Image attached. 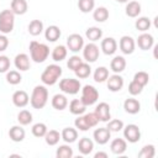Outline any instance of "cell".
I'll use <instances>...</instances> for the list:
<instances>
[{
  "label": "cell",
  "mask_w": 158,
  "mask_h": 158,
  "mask_svg": "<svg viewBox=\"0 0 158 158\" xmlns=\"http://www.w3.org/2000/svg\"><path fill=\"white\" fill-rule=\"evenodd\" d=\"M48 101V89L46 85H36L30 96V104L33 109L41 110L47 105Z\"/></svg>",
  "instance_id": "1"
},
{
  "label": "cell",
  "mask_w": 158,
  "mask_h": 158,
  "mask_svg": "<svg viewBox=\"0 0 158 158\" xmlns=\"http://www.w3.org/2000/svg\"><path fill=\"white\" fill-rule=\"evenodd\" d=\"M28 49H30V58L35 63H43L49 56V47L37 41H31Z\"/></svg>",
  "instance_id": "2"
},
{
  "label": "cell",
  "mask_w": 158,
  "mask_h": 158,
  "mask_svg": "<svg viewBox=\"0 0 158 158\" xmlns=\"http://www.w3.org/2000/svg\"><path fill=\"white\" fill-rule=\"evenodd\" d=\"M62 73H63V70H62L60 65H58V64H49L42 72V74H41V81L44 85H48V86L54 85L59 80Z\"/></svg>",
  "instance_id": "3"
},
{
  "label": "cell",
  "mask_w": 158,
  "mask_h": 158,
  "mask_svg": "<svg viewBox=\"0 0 158 158\" xmlns=\"http://www.w3.org/2000/svg\"><path fill=\"white\" fill-rule=\"evenodd\" d=\"M98 123H99V120L94 112H89V114L84 112V114L79 115L78 118H75V121H74L75 128L79 131H83V132L95 127Z\"/></svg>",
  "instance_id": "4"
},
{
  "label": "cell",
  "mask_w": 158,
  "mask_h": 158,
  "mask_svg": "<svg viewBox=\"0 0 158 158\" xmlns=\"http://www.w3.org/2000/svg\"><path fill=\"white\" fill-rule=\"evenodd\" d=\"M15 26V14L7 9L0 12V32L2 35L11 33Z\"/></svg>",
  "instance_id": "5"
},
{
  "label": "cell",
  "mask_w": 158,
  "mask_h": 158,
  "mask_svg": "<svg viewBox=\"0 0 158 158\" xmlns=\"http://www.w3.org/2000/svg\"><path fill=\"white\" fill-rule=\"evenodd\" d=\"M81 96H80V100L84 102V105L88 107V106H91L94 105L98 100H99V91L95 86L93 85H84L81 89Z\"/></svg>",
  "instance_id": "6"
},
{
  "label": "cell",
  "mask_w": 158,
  "mask_h": 158,
  "mask_svg": "<svg viewBox=\"0 0 158 158\" xmlns=\"http://www.w3.org/2000/svg\"><path fill=\"white\" fill-rule=\"evenodd\" d=\"M59 89L62 93L68 94V95H75L79 93V90L81 89V84L79 81V79H74V78H64L59 81Z\"/></svg>",
  "instance_id": "7"
},
{
  "label": "cell",
  "mask_w": 158,
  "mask_h": 158,
  "mask_svg": "<svg viewBox=\"0 0 158 158\" xmlns=\"http://www.w3.org/2000/svg\"><path fill=\"white\" fill-rule=\"evenodd\" d=\"M81 51H83V58L85 59L86 63L96 62L99 58V54H100L99 46H96L95 42H89L88 44H84Z\"/></svg>",
  "instance_id": "8"
},
{
  "label": "cell",
  "mask_w": 158,
  "mask_h": 158,
  "mask_svg": "<svg viewBox=\"0 0 158 158\" xmlns=\"http://www.w3.org/2000/svg\"><path fill=\"white\" fill-rule=\"evenodd\" d=\"M123 137L130 143H136L141 139V130L135 123H128L127 126H123Z\"/></svg>",
  "instance_id": "9"
},
{
  "label": "cell",
  "mask_w": 158,
  "mask_h": 158,
  "mask_svg": "<svg viewBox=\"0 0 158 158\" xmlns=\"http://www.w3.org/2000/svg\"><path fill=\"white\" fill-rule=\"evenodd\" d=\"M83 47H84V38L79 33H72L67 37V48L70 52L77 53L81 51Z\"/></svg>",
  "instance_id": "10"
},
{
  "label": "cell",
  "mask_w": 158,
  "mask_h": 158,
  "mask_svg": "<svg viewBox=\"0 0 158 158\" xmlns=\"http://www.w3.org/2000/svg\"><path fill=\"white\" fill-rule=\"evenodd\" d=\"M94 114L96 115L99 122H107L111 118V111H110V105L107 102H99L95 107Z\"/></svg>",
  "instance_id": "11"
},
{
  "label": "cell",
  "mask_w": 158,
  "mask_h": 158,
  "mask_svg": "<svg viewBox=\"0 0 158 158\" xmlns=\"http://www.w3.org/2000/svg\"><path fill=\"white\" fill-rule=\"evenodd\" d=\"M118 47L123 54H132L136 48V41L131 36H122L118 41Z\"/></svg>",
  "instance_id": "12"
},
{
  "label": "cell",
  "mask_w": 158,
  "mask_h": 158,
  "mask_svg": "<svg viewBox=\"0 0 158 158\" xmlns=\"http://www.w3.org/2000/svg\"><path fill=\"white\" fill-rule=\"evenodd\" d=\"M106 83H107V89L112 93L120 91L123 88V78L116 73L112 75H109V78L106 79Z\"/></svg>",
  "instance_id": "13"
},
{
  "label": "cell",
  "mask_w": 158,
  "mask_h": 158,
  "mask_svg": "<svg viewBox=\"0 0 158 158\" xmlns=\"http://www.w3.org/2000/svg\"><path fill=\"white\" fill-rule=\"evenodd\" d=\"M12 104L16 106V107H25L28 105L30 102V96L25 91V90H16L14 94H12Z\"/></svg>",
  "instance_id": "14"
},
{
  "label": "cell",
  "mask_w": 158,
  "mask_h": 158,
  "mask_svg": "<svg viewBox=\"0 0 158 158\" xmlns=\"http://www.w3.org/2000/svg\"><path fill=\"white\" fill-rule=\"evenodd\" d=\"M100 48H101V51H102L104 54L112 56L117 51V42H116V40L114 37H106V38H104L101 41Z\"/></svg>",
  "instance_id": "15"
},
{
  "label": "cell",
  "mask_w": 158,
  "mask_h": 158,
  "mask_svg": "<svg viewBox=\"0 0 158 158\" xmlns=\"http://www.w3.org/2000/svg\"><path fill=\"white\" fill-rule=\"evenodd\" d=\"M93 137H94V141L98 144L102 146V144H106L109 142V139L111 138V132L109 131L107 127H99L94 131Z\"/></svg>",
  "instance_id": "16"
},
{
  "label": "cell",
  "mask_w": 158,
  "mask_h": 158,
  "mask_svg": "<svg viewBox=\"0 0 158 158\" xmlns=\"http://www.w3.org/2000/svg\"><path fill=\"white\" fill-rule=\"evenodd\" d=\"M136 43H137V46L139 47V49H142V51H148V49H151V48L154 46V38H153L152 35L143 32V33H141V35L138 36Z\"/></svg>",
  "instance_id": "17"
},
{
  "label": "cell",
  "mask_w": 158,
  "mask_h": 158,
  "mask_svg": "<svg viewBox=\"0 0 158 158\" xmlns=\"http://www.w3.org/2000/svg\"><path fill=\"white\" fill-rule=\"evenodd\" d=\"M14 64H15L16 69H19L20 72H26L30 69V65H31L30 57L26 53H19V54H16V57L14 59Z\"/></svg>",
  "instance_id": "18"
},
{
  "label": "cell",
  "mask_w": 158,
  "mask_h": 158,
  "mask_svg": "<svg viewBox=\"0 0 158 158\" xmlns=\"http://www.w3.org/2000/svg\"><path fill=\"white\" fill-rule=\"evenodd\" d=\"M110 149L114 154H117V156H121L126 152L127 149V141L123 139V138H115L111 141L110 143Z\"/></svg>",
  "instance_id": "19"
},
{
  "label": "cell",
  "mask_w": 158,
  "mask_h": 158,
  "mask_svg": "<svg viewBox=\"0 0 158 158\" xmlns=\"http://www.w3.org/2000/svg\"><path fill=\"white\" fill-rule=\"evenodd\" d=\"M123 109L130 115H136L141 110V102L135 98H128L123 102Z\"/></svg>",
  "instance_id": "20"
},
{
  "label": "cell",
  "mask_w": 158,
  "mask_h": 158,
  "mask_svg": "<svg viewBox=\"0 0 158 158\" xmlns=\"http://www.w3.org/2000/svg\"><path fill=\"white\" fill-rule=\"evenodd\" d=\"M78 149L83 156H89L94 149L93 139H90L88 137H81L78 142Z\"/></svg>",
  "instance_id": "21"
},
{
  "label": "cell",
  "mask_w": 158,
  "mask_h": 158,
  "mask_svg": "<svg viewBox=\"0 0 158 158\" xmlns=\"http://www.w3.org/2000/svg\"><path fill=\"white\" fill-rule=\"evenodd\" d=\"M126 68V59L122 57V56H115L111 62H110V69L116 73V74H120L125 70Z\"/></svg>",
  "instance_id": "22"
},
{
  "label": "cell",
  "mask_w": 158,
  "mask_h": 158,
  "mask_svg": "<svg viewBox=\"0 0 158 158\" xmlns=\"http://www.w3.org/2000/svg\"><path fill=\"white\" fill-rule=\"evenodd\" d=\"M25 136H26V132L21 125H15L9 130V137L14 142H22L25 139Z\"/></svg>",
  "instance_id": "23"
},
{
  "label": "cell",
  "mask_w": 158,
  "mask_h": 158,
  "mask_svg": "<svg viewBox=\"0 0 158 158\" xmlns=\"http://www.w3.org/2000/svg\"><path fill=\"white\" fill-rule=\"evenodd\" d=\"M28 4L26 0H11L10 4V10L15 15H25L27 12Z\"/></svg>",
  "instance_id": "24"
},
{
  "label": "cell",
  "mask_w": 158,
  "mask_h": 158,
  "mask_svg": "<svg viewBox=\"0 0 158 158\" xmlns=\"http://www.w3.org/2000/svg\"><path fill=\"white\" fill-rule=\"evenodd\" d=\"M60 138L65 142V143H73L77 141L78 138V130L74 127H64L60 132Z\"/></svg>",
  "instance_id": "25"
},
{
  "label": "cell",
  "mask_w": 158,
  "mask_h": 158,
  "mask_svg": "<svg viewBox=\"0 0 158 158\" xmlns=\"http://www.w3.org/2000/svg\"><path fill=\"white\" fill-rule=\"evenodd\" d=\"M142 11V7H141V4L138 1H128L126 2V9H125V12L128 17H138L139 14Z\"/></svg>",
  "instance_id": "26"
},
{
  "label": "cell",
  "mask_w": 158,
  "mask_h": 158,
  "mask_svg": "<svg viewBox=\"0 0 158 158\" xmlns=\"http://www.w3.org/2000/svg\"><path fill=\"white\" fill-rule=\"evenodd\" d=\"M53 109L58 110V111H62L64 109H67L68 106V99L64 94H56L53 98H52V101H51Z\"/></svg>",
  "instance_id": "27"
},
{
  "label": "cell",
  "mask_w": 158,
  "mask_h": 158,
  "mask_svg": "<svg viewBox=\"0 0 158 158\" xmlns=\"http://www.w3.org/2000/svg\"><path fill=\"white\" fill-rule=\"evenodd\" d=\"M60 35H62L60 28L56 25H51L44 30V37L48 42H56L57 40H59Z\"/></svg>",
  "instance_id": "28"
},
{
  "label": "cell",
  "mask_w": 158,
  "mask_h": 158,
  "mask_svg": "<svg viewBox=\"0 0 158 158\" xmlns=\"http://www.w3.org/2000/svg\"><path fill=\"white\" fill-rule=\"evenodd\" d=\"M67 54H68V48L67 46H63V44H59V46H56L51 53V57L54 62H62L67 58Z\"/></svg>",
  "instance_id": "29"
},
{
  "label": "cell",
  "mask_w": 158,
  "mask_h": 158,
  "mask_svg": "<svg viewBox=\"0 0 158 158\" xmlns=\"http://www.w3.org/2000/svg\"><path fill=\"white\" fill-rule=\"evenodd\" d=\"M68 105H69V111H70V114L77 115V116L84 114L85 110H86V106L84 105V102H83L80 99H73Z\"/></svg>",
  "instance_id": "30"
},
{
  "label": "cell",
  "mask_w": 158,
  "mask_h": 158,
  "mask_svg": "<svg viewBox=\"0 0 158 158\" xmlns=\"http://www.w3.org/2000/svg\"><path fill=\"white\" fill-rule=\"evenodd\" d=\"M93 17L96 22H105L109 19V10L105 6H99L93 10Z\"/></svg>",
  "instance_id": "31"
},
{
  "label": "cell",
  "mask_w": 158,
  "mask_h": 158,
  "mask_svg": "<svg viewBox=\"0 0 158 158\" xmlns=\"http://www.w3.org/2000/svg\"><path fill=\"white\" fill-rule=\"evenodd\" d=\"M27 30H28V33L31 36H38L43 32V22L41 20H32L28 26H27Z\"/></svg>",
  "instance_id": "32"
},
{
  "label": "cell",
  "mask_w": 158,
  "mask_h": 158,
  "mask_svg": "<svg viewBox=\"0 0 158 158\" xmlns=\"http://www.w3.org/2000/svg\"><path fill=\"white\" fill-rule=\"evenodd\" d=\"M85 36H86V38L90 42H96V41L101 40V37H102V30L100 27H96V26L89 27L85 31Z\"/></svg>",
  "instance_id": "33"
},
{
  "label": "cell",
  "mask_w": 158,
  "mask_h": 158,
  "mask_svg": "<svg viewBox=\"0 0 158 158\" xmlns=\"http://www.w3.org/2000/svg\"><path fill=\"white\" fill-rule=\"evenodd\" d=\"M74 73H75V77H77L78 79H85V78H88V77L91 74V67H90L89 63L83 62V63L74 70Z\"/></svg>",
  "instance_id": "34"
},
{
  "label": "cell",
  "mask_w": 158,
  "mask_h": 158,
  "mask_svg": "<svg viewBox=\"0 0 158 158\" xmlns=\"http://www.w3.org/2000/svg\"><path fill=\"white\" fill-rule=\"evenodd\" d=\"M59 139H62V138H60V133L57 130H49L44 135V141H46V143L48 146H56V144H58Z\"/></svg>",
  "instance_id": "35"
},
{
  "label": "cell",
  "mask_w": 158,
  "mask_h": 158,
  "mask_svg": "<svg viewBox=\"0 0 158 158\" xmlns=\"http://www.w3.org/2000/svg\"><path fill=\"white\" fill-rule=\"evenodd\" d=\"M73 154H74L73 148L69 146V143L60 144L56 151V157L57 158H72Z\"/></svg>",
  "instance_id": "36"
},
{
  "label": "cell",
  "mask_w": 158,
  "mask_h": 158,
  "mask_svg": "<svg viewBox=\"0 0 158 158\" xmlns=\"http://www.w3.org/2000/svg\"><path fill=\"white\" fill-rule=\"evenodd\" d=\"M93 78L96 83H104L109 78V69L106 67H98L93 74Z\"/></svg>",
  "instance_id": "37"
},
{
  "label": "cell",
  "mask_w": 158,
  "mask_h": 158,
  "mask_svg": "<svg viewBox=\"0 0 158 158\" xmlns=\"http://www.w3.org/2000/svg\"><path fill=\"white\" fill-rule=\"evenodd\" d=\"M33 120V116L32 114L28 111V110H21L19 114H17V121L21 126H27L32 122Z\"/></svg>",
  "instance_id": "38"
},
{
  "label": "cell",
  "mask_w": 158,
  "mask_h": 158,
  "mask_svg": "<svg viewBox=\"0 0 158 158\" xmlns=\"http://www.w3.org/2000/svg\"><path fill=\"white\" fill-rule=\"evenodd\" d=\"M22 80V77L19 70H7L6 72V81L10 85H17Z\"/></svg>",
  "instance_id": "39"
},
{
  "label": "cell",
  "mask_w": 158,
  "mask_h": 158,
  "mask_svg": "<svg viewBox=\"0 0 158 158\" xmlns=\"http://www.w3.org/2000/svg\"><path fill=\"white\" fill-rule=\"evenodd\" d=\"M138 158H153L156 156V147L154 144H146L138 152Z\"/></svg>",
  "instance_id": "40"
},
{
  "label": "cell",
  "mask_w": 158,
  "mask_h": 158,
  "mask_svg": "<svg viewBox=\"0 0 158 158\" xmlns=\"http://www.w3.org/2000/svg\"><path fill=\"white\" fill-rule=\"evenodd\" d=\"M31 131H32V135H33L35 137L41 138V137H44V135H46V132L48 131V128H47V125H46V123H43V122H37V123H35V125L32 126Z\"/></svg>",
  "instance_id": "41"
},
{
  "label": "cell",
  "mask_w": 158,
  "mask_h": 158,
  "mask_svg": "<svg viewBox=\"0 0 158 158\" xmlns=\"http://www.w3.org/2000/svg\"><path fill=\"white\" fill-rule=\"evenodd\" d=\"M135 27L141 32H146L151 28V20L148 17H144V16L138 17L135 22Z\"/></svg>",
  "instance_id": "42"
},
{
  "label": "cell",
  "mask_w": 158,
  "mask_h": 158,
  "mask_svg": "<svg viewBox=\"0 0 158 158\" xmlns=\"http://www.w3.org/2000/svg\"><path fill=\"white\" fill-rule=\"evenodd\" d=\"M78 7L83 14H88L95 9V0H78Z\"/></svg>",
  "instance_id": "43"
},
{
  "label": "cell",
  "mask_w": 158,
  "mask_h": 158,
  "mask_svg": "<svg viewBox=\"0 0 158 158\" xmlns=\"http://www.w3.org/2000/svg\"><path fill=\"white\" fill-rule=\"evenodd\" d=\"M123 122L121 121V120H118V118H114V120H109L107 121V128H109V131L110 132H118V131H121L122 128H123Z\"/></svg>",
  "instance_id": "44"
},
{
  "label": "cell",
  "mask_w": 158,
  "mask_h": 158,
  "mask_svg": "<svg viewBox=\"0 0 158 158\" xmlns=\"http://www.w3.org/2000/svg\"><path fill=\"white\" fill-rule=\"evenodd\" d=\"M132 80H135V81H137L138 84H141L143 88L148 84V81H149V75H148V73H146V72H137L135 75H133V79Z\"/></svg>",
  "instance_id": "45"
},
{
  "label": "cell",
  "mask_w": 158,
  "mask_h": 158,
  "mask_svg": "<svg viewBox=\"0 0 158 158\" xmlns=\"http://www.w3.org/2000/svg\"><path fill=\"white\" fill-rule=\"evenodd\" d=\"M83 63V59L79 57V56H77V54H74V56H72V57H69V59L67 60V67L70 69V70H75L80 64Z\"/></svg>",
  "instance_id": "46"
},
{
  "label": "cell",
  "mask_w": 158,
  "mask_h": 158,
  "mask_svg": "<svg viewBox=\"0 0 158 158\" xmlns=\"http://www.w3.org/2000/svg\"><path fill=\"white\" fill-rule=\"evenodd\" d=\"M143 90V86L141 84H138L137 81L132 80L130 84H128V93L132 95V96H136V95H139Z\"/></svg>",
  "instance_id": "47"
},
{
  "label": "cell",
  "mask_w": 158,
  "mask_h": 158,
  "mask_svg": "<svg viewBox=\"0 0 158 158\" xmlns=\"http://www.w3.org/2000/svg\"><path fill=\"white\" fill-rule=\"evenodd\" d=\"M10 59L7 56H0V73H6L10 69Z\"/></svg>",
  "instance_id": "48"
},
{
  "label": "cell",
  "mask_w": 158,
  "mask_h": 158,
  "mask_svg": "<svg viewBox=\"0 0 158 158\" xmlns=\"http://www.w3.org/2000/svg\"><path fill=\"white\" fill-rule=\"evenodd\" d=\"M9 47V40L6 37V35H0V52L6 51V48Z\"/></svg>",
  "instance_id": "49"
},
{
  "label": "cell",
  "mask_w": 158,
  "mask_h": 158,
  "mask_svg": "<svg viewBox=\"0 0 158 158\" xmlns=\"http://www.w3.org/2000/svg\"><path fill=\"white\" fill-rule=\"evenodd\" d=\"M94 157H95V158H107L109 156H107L106 152H98V153L94 154Z\"/></svg>",
  "instance_id": "50"
},
{
  "label": "cell",
  "mask_w": 158,
  "mask_h": 158,
  "mask_svg": "<svg viewBox=\"0 0 158 158\" xmlns=\"http://www.w3.org/2000/svg\"><path fill=\"white\" fill-rule=\"evenodd\" d=\"M117 2H121V4H126V2H128V0H116Z\"/></svg>",
  "instance_id": "51"
}]
</instances>
